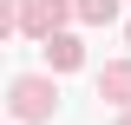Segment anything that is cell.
Here are the masks:
<instances>
[{
    "label": "cell",
    "instance_id": "1",
    "mask_svg": "<svg viewBox=\"0 0 131 125\" xmlns=\"http://www.w3.org/2000/svg\"><path fill=\"white\" fill-rule=\"evenodd\" d=\"M13 119L20 125H39V119H52V105H59V92H52V79H13Z\"/></svg>",
    "mask_w": 131,
    "mask_h": 125
},
{
    "label": "cell",
    "instance_id": "2",
    "mask_svg": "<svg viewBox=\"0 0 131 125\" xmlns=\"http://www.w3.org/2000/svg\"><path fill=\"white\" fill-rule=\"evenodd\" d=\"M39 53H46V66H52V73H72V66L85 59L72 33H46V40H39Z\"/></svg>",
    "mask_w": 131,
    "mask_h": 125
},
{
    "label": "cell",
    "instance_id": "3",
    "mask_svg": "<svg viewBox=\"0 0 131 125\" xmlns=\"http://www.w3.org/2000/svg\"><path fill=\"white\" fill-rule=\"evenodd\" d=\"M98 92H105V99H118V105H131V66H105Z\"/></svg>",
    "mask_w": 131,
    "mask_h": 125
},
{
    "label": "cell",
    "instance_id": "4",
    "mask_svg": "<svg viewBox=\"0 0 131 125\" xmlns=\"http://www.w3.org/2000/svg\"><path fill=\"white\" fill-rule=\"evenodd\" d=\"M118 0H79V20H112Z\"/></svg>",
    "mask_w": 131,
    "mask_h": 125
},
{
    "label": "cell",
    "instance_id": "5",
    "mask_svg": "<svg viewBox=\"0 0 131 125\" xmlns=\"http://www.w3.org/2000/svg\"><path fill=\"white\" fill-rule=\"evenodd\" d=\"M118 125H131V112H125V119H118Z\"/></svg>",
    "mask_w": 131,
    "mask_h": 125
}]
</instances>
